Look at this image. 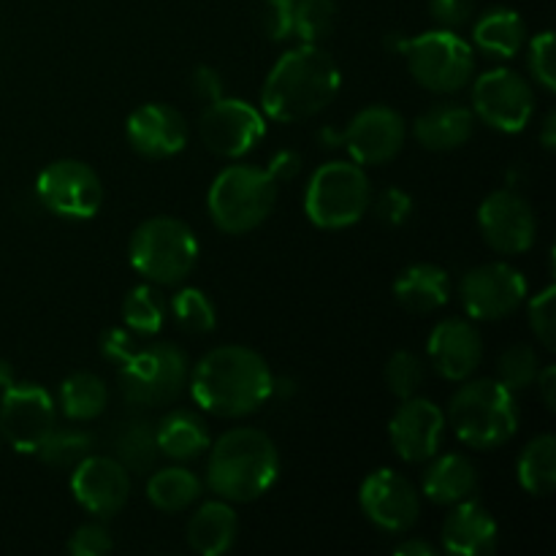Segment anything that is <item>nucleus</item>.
I'll use <instances>...</instances> for the list:
<instances>
[{"instance_id":"f257e3e1","label":"nucleus","mask_w":556,"mask_h":556,"mask_svg":"<svg viewBox=\"0 0 556 556\" xmlns=\"http://www.w3.org/2000/svg\"><path fill=\"white\" fill-rule=\"evenodd\" d=\"M188 383L195 405L220 418L250 416L275 391L269 364L244 345H223L206 353Z\"/></svg>"},{"instance_id":"f03ea898","label":"nucleus","mask_w":556,"mask_h":556,"mask_svg":"<svg viewBox=\"0 0 556 556\" xmlns=\"http://www.w3.org/2000/svg\"><path fill=\"white\" fill-rule=\"evenodd\" d=\"M342 87L340 65L318 43L288 49L269 71L261 90L266 117L277 123H299L315 117L337 98Z\"/></svg>"},{"instance_id":"7ed1b4c3","label":"nucleus","mask_w":556,"mask_h":556,"mask_svg":"<svg viewBox=\"0 0 556 556\" xmlns=\"http://www.w3.org/2000/svg\"><path fill=\"white\" fill-rule=\"evenodd\" d=\"M280 454L266 432L239 427L223 434L210 454L206 483L226 503H253L275 486Z\"/></svg>"},{"instance_id":"20e7f679","label":"nucleus","mask_w":556,"mask_h":556,"mask_svg":"<svg viewBox=\"0 0 556 556\" xmlns=\"http://www.w3.org/2000/svg\"><path fill=\"white\" fill-rule=\"evenodd\" d=\"M448 421L462 443L492 451L508 443L519 429V405L514 391L500 380L481 378L456 391L448 405Z\"/></svg>"},{"instance_id":"39448f33","label":"nucleus","mask_w":556,"mask_h":556,"mask_svg":"<svg viewBox=\"0 0 556 556\" xmlns=\"http://www.w3.org/2000/svg\"><path fill=\"white\" fill-rule=\"evenodd\" d=\"M277 204V182L266 168L239 166L223 168L212 182L206 206L220 231L248 233L271 215Z\"/></svg>"},{"instance_id":"423d86ee","label":"nucleus","mask_w":556,"mask_h":556,"mask_svg":"<svg viewBox=\"0 0 556 556\" xmlns=\"http://www.w3.org/2000/svg\"><path fill=\"white\" fill-rule=\"evenodd\" d=\"M130 266L144 280L177 286L199 261V239L188 223L177 217H150L130 237Z\"/></svg>"},{"instance_id":"0eeeda50","label":"nucleus","mask_w":556,"mask_h":556,"mask_svg":"<svg viewBox=\"0 0 556 556\" xmlns=\"http://www.w3.org/2000/svg\"><path fill=\"white\" fill-rule=\"evenodd\" d=\"M372 206V185L358 163L331 161L309 177L304 212L326 231L356 226Z\"/></svg>"},{"instance_id":"6e6552de","label":"nucleus","mask_w":556,"mask_h":556,"mask_svg":"<svg viewBox=\"0 0 556 556\" xmlns=\"http://www.w3.org/2000/svg\"><path fill=\"white\" fill-rule=\"evenodd\" d=\"M396 52L405 54L413 79L432 92H456L470 81L476 49L456 30H429L416 38H396Z\"/></svg>"},{"instance_id":"1a4fd4ad","label":"nucleus","mask_w":556,"mask_h":556,"mask_svg":"<svg viewBox=\"0 0 556 556\" xmlns=\"http://www.w3.org/2000/svg\"><path fill=\"white\" fill-rule=\"evenodd\" d=\"M188 380V358L168 342L136 348L119 364V391L136 407L172 405L185 391Z\"/></svg>"},{"instance_id":"9d476101","label":"nucleus","mask_w":556,"mask_h":556,"mask_svg":"<svg viewBox=\"0 0 556 556\" xmlns=\"http://www.w3.org/2000/svg\"><path fill=\"white\" fill-rule=\"evenodd\" d=\"M535 112L532 85L514 68L486 71L472 85V114L489 128L503 134H519Z\"/></svg>"},{"instance_id":"9b49d317","label":"nucleus","mask_w":556,"mask_h":556,"mask_svg":"<svg viewBox=\"0 0 556 556\" xmlns=\"http://www.w3.org/2000/svg\"><path fill=\"white\" fill-rule=\"evenodd\" d=\"M38 201L52 215L68 220H90L103 204V185L96 168L81 161H54L38 174Z\"/></svg>"},{"instance_id":"f8f14e48","label":"nucleus","mask_w":556,"mask_h":556,"mask_svg":"<svg viewBox=\"0 0 556 556\" xmlns=\"http://www.w3.org/2000/svg\"><path fill=\"white\" fill-rule=\"evenodd\" d=\"M326 147H345L358 166L391 161L405 144V119L391 106H367L348 123L345 130H324Z\"/></svg>"},{"instance_id":"ddd939ff","label":"nucleus","mask_w":556,"mask_h":556,"mask_svg":"<svg viewBox=\"0 0 556 556\" xmlns=\"http://www.w3.org/2000/svg\"><path fill=\"white\" fill-rule=\"evenodd\" d=\"M54 429V400L43 386L11 383L0 400V438L20 454H38Z\"/></svg>"},{"instance_id":"4468645a","label":"nucleus","mask_w":556,"mask_h":556,"mask_svg":"<svg viewBox=\"0 0 556 556\" xmlns=\"http://www.w3.org/2000/svg\"><path fill=\"white\" fill-rule=\"evenodd\" d=\"M201 139L220 157H242L266 136V119L242 98H217L201 114Z\"/></svg>"},{"instance_id":"2eb2a0df","label":"nucleus","mask_w":556,"mask_h":556,"mask_svg":"<svg viewBox=\"0 0 556 556\" xmlns=\"http://www.w3.org/2000/svg\"><path fill=\"white\" fill-rule=\"evenodd\" d=\"M462 304L476 320H503L527 296V280L519 269L508 264H483L467 271L459 286Z\"/></svg>"},{"instance_id":"dca6fc26","label":"nucleus","mask_w":556,"mask_h":556,"mask_svg":"<svg viewBox=\"0 0 556 556\" xmlns=\"http://www.w3.org/2000/svg\"><path fill=\"white\" fill-rule=\"evenodd\" d=\"M358 503H362L364 516L378 530L394 532V535L410 530L421 514V497L416 486L389 467L372 470L364 478L358 489Z\"/></svg>"},{"instance_id":"f3484780","label":"nucleus","mask_w":556,"mask_h":556,"mask_svg":"<svg viewBox=\"0 0 556 556\" xmlns=\"http://www.w3.org/2000/svg\"><path fill=\"white\" fill-rule=\"evenodd\" d=\"M478 226L489 248L503 255L527 253L538 239L535 212L514 190L489 193L478 210Z\"/></svg>"},{"instance_id":"a211bd4d","label":"nucleus","mask_w":556,"mask_h":556,"mask_svg":"<svg viewBox=\"0 0 556 556\" xmlns=\"http://www.w3.org/2000/svg\"><path fill=\"white\" fill-rule=\"evenodd\" d=\"M74 500L98 519H112L130 497V472L112 456H85L71 472Z\"/></svg>"},{"instance_id":"6ab92c4d","label":"nucleus","mask_w":556,"mask_h":556,"mask_svg":"<svg viewBox=\"0 0 556 556\" xmlns=\"http://www.w3.org/2000/svg\"><path fill=\"white\" fill-rule=\"evenodd\" d=\"M445 432V413L429 400H402L400 410L389 421L391 448L400 459L418 465L438 454Z\"/></svg>"},{"instance_id":"aec40b11","label":"nucleus","mask_w":556,"mask_h":556,"mask_svg":"<svg viewBox=\"0 0 556 556\" xmlns=\"http://www.w3.org/2000/svg\"><path fill=\"white\" fill-rule=\"evenodd\" d=\"M481 358L483 340L470 320H440L429 334V362L438 369L440 378L462 383L476 372Z\"/></svg>"},{"instance_id":"412c9836","label":"nucleus","mask_w":556,"mask_h":556,"mask_svg":"<svg viewBox=\"0 0 556 556\" xmlns=\"http://www.w3.org/2000/svg\"><path fill=\"white\" fill-rule=\"evenodd\" d=\"M130 147L144 157H172L188 144V123L166 103H144L125 123Z\"/></svg>"},{"instance_id":"4be33fe9","label":"nucleus","mask_w":556,"mask_h":556,"mask_svg":"<svg viewBox=\"0 0 556 556\" xmlns=\"http://www.w3.org/2000/svg\"><path fill=\"white\" fill-rule=\"evenodd\" d=\"M500 527L476 500H462L443 525V548L456 556H486L497 548Z\"/></svg>"},{"instance_id":"5701e85b","label":"nucleus","mask_w":556,"mask_h":556,"mask_svg":"<svg viewBox=\"0 0 556 556\" xmlns=\"http://www.w3.org/2000/svg\"><path fill=\"white\" fill-rule=\"evenodd\" d=\"M394 296L407 313H434L451 299L448 271L434 264H413L396 277Z\"/></svg>"},{"instance_id":"b1692460","label":"nucleus","mask_w":556,"mask_h":556,"mask_svg":"<svg viewBox=\"0 0 556 556\" xmlns=\"http://www.w3.org/2000/svg\"><path fill=\"white\" fill-rule=\"evenodd\" d=\"M472 128H476L472 109L459 103H440L416 119V139L427 150L448 152L465 144L472 136Z\"/></svg>"},{"instance_id":"393cba45","label":"nucleus","mask_w":556,"mask_h":556,"mask_svg":"<svg viewBox=\"0 0 556 556\" xmlns=\"http://www.w3.org/2000/svg\"><path fill=\"white\" fill-rule=\"evenodd\" d=\"M239 532L237 514L226 500L201 505L188 521V543L201 556H220L233 546Z\"/></svg>"},{"instance_id":"a878e982","label":"nucleus","mask_w":556,"mask_h":556,"mask_svg":"<svg viewBox=\"0 0 556 556\" xmlns=\"http://www.w3.org/2000/svg\"><path fill=\"white\" fill-rule=\"evenodd\" d=\"M478 492V470L467 456H440L424 476V494L438 505H456Z\"/></svg>"},{"instance_id":"bb28decb","label":"nucleus","mask_w":556,"mask_h":556,"mask_svg":"<svg viewBox=\"0 0 556 556\" xmlns=\"http://www.w3.org/2000/svg\"><path fill=\"white\" fill-rule=\"evenodd\" d=\"M527 38L525 20L514 9H492L472 25V41L483 54L497 60H508L521 52Z\"/></svg>"},{"instance_id":"cd10ccee","label":"nucleus","mask_w":556,"mask_h":556,"mask_svg":"<svg viewBox=\"0 0 556 556\" xmlns=\"http://www.w3.org/2000/svg\"><path fill=\"white\" fill-rule=\"evenodd\" d=\"M155 434L161 454L172 456L177 462L195 459V456L210 448V432H206L204 421L188 410L168 413L161 427L155 429Z\"/></svg>"},{"instance_id":"c85d7f7f","label":"nucleus","mask_w":556,"mask_h":556,"mask_svg":"<svg viewBox=\"0 0 556 556\" xmlns=\"http://www.w3.org/2000/svg\"><path fill=\"white\" fill-rule=\"evenodd\" d=\"M147 497L163 514H179L201 497V481L185 467H166L150 476Z\"/></svg>"},{"instance_id":"c756f323","label":"nucleus","mask_w":556,"mask_h":556,"mask_svg":"<svg viewBox=\"0 0 556 556\" xmlns=\"http://www.w3.org/2000/svg\"><path fill=\"white\" fill-rule=\"evenodd\" d=\"M109 405V391L98 375L74 372L60 386V407L71 421H92Z\"/></svg>"},{"instance_id":"7c9ffc66","label":"nucleus","mask_w":556,"mask_h":556,"mask_svg":"<svg viewBox=\"0 0 556 556\" xmlns=\"http://www.w3.org/2000/svg\"><path fill=\"white\" fill-rule=\"evenodd\" d=\"M519 483L532 497H548L556 486V440L541 434L519 456Z\"/></svg>"},{"instance_id":"2f4dec72","label":"nucleus","mask_w":556,"mask_h":556,"mask_svg":"<svg viewBox=\"0 0 556 556\" xmlns=\"http://www.w3.org/2000/svg\"><path fill=\"white\" fill-rule=\"evenodd\" d=\"M114 459L125 467L128 472H150L155 467L161 448H157V434L150 424H128V427L119 432L117 443H114Z\"/></svg>"},{"instance_id":"473e14b6","label":"nucleus","mask_w":556,"mask_h":556,"mask_svg":"<svg viewBox=\"0 0 556 556\" xmlns=\"http://www.w3.org/2000/svg\"><path fill=\"white\" fill-rule=\"evenodd\" d=\"M166 299L161 291L152 286H139L125 296L123 302V320L128 331L139 337H152L163 329L166 324Z\"/></svg>"},{"instance_id":"72a5a7b5","label":"nucleus","mask_w":556,"mask_h":556,"mask_svg":"<svg viewBox=\"0 0 556 556\" xmlns=\"http://www.w3.org/2000/svg\"><path fill=\"white\" fill-rule=\"evenodd\" d=\"M168 309H172L179 329L188 331V334H210V331H215V304L199 288H182V291L174 293Z\"/></svg>"},{"instance_id":"f704fd0d","label":"nucleus","mask_w":556,"mask_h":556,"mask_svg":"<svg viewBox=\"0 0 556 556\" xmlns=\"http://www.w3.org/2000/svg\"><path fill=\"white\" fill-rule=\"evenodd\" d=\"M337 22L334 0H296L293 11V38L302 43H320Z\"/></svg>"},{"instance_id":"c9c22d12","label":"nucleus","mask_w":556,"mask_h":556,"mask_svg":"<svg viewBox=\"0 0 556 556\" xmlns=\"http://www.w3.org/2000/svg\"><path fill=\"white\" fill-rule=\"evenodd\" d=\"M90 451L92 438L81 429H52L49 438L41 443V448H38V456L49 467H74L85 456H90Z\"/></svg>"},{"instance_id":"e433bc0d","label":"nucleus","mask_w":556,"mask_h":556,"mask_svg":"<svg viewBox=\"0 0 556 556\" xmlns=\"http://www.w3.org/2000/svg\"><path fill=\"white\" fill-rule=\"evenodd\" d=\"M497 372L500 383L516 394V391H525L535 383L538 372H541V358L530 345H514L500 356Z\"/></svg>"},{"instance_id":"4c0bfd02","label":"nucleus","mask_w":556,"mask_h":556,"mask_svg":"<svg viewBox=\"0 0 556 556\" xmlns=\"http://www.w3.org/2000/svg\"><path fill=\"white\" fill-rule=\"evenodd\" d=\"M424 362L410 351H396L394 356L386 362V383H389L391 394L400 400H410L416 391L424 386Z\"/></svg>"},{"instance_id":"58836bf2","label":"nucleus","mask_w":556,"mask_h":556,"mask_svg":"<svg viewBox=\"0 0 556 556\" xmlns=\"http://www.w3.org/2000/svg\"><path fill=\"white\" fill-rule=\"evenodd\" d=\"M530 68L538 85L543 90H556V74H554V33L543 30L532 38L530 43Z\"/></svg>"},{"instance_id":"ea45409f","label":"nucleus","mask_w":556,"mask_h":556,"mask_svg":"<svg viewBox=\"0 0 556 556\" xmlns=\"http://www.w3.org/2000/svg\"><path fill=\"white\" fill-rule=\"evenodd\" d=\"M554 299H556V288L548 286L546 291L538 293L535 299L530 302V326L535 331L538 340L552 351L556 348V318H554Z\"/></svg>"},{"instance_id":"a19ab883","label":"nucleus","mask_w":556,"mask_h":556,"mask_svg":"<svg viewBox=\"0 0 556 556\" xmlns=\"http://www.w3.org/2000/svg\"><path fill=\"white\" fill-rule=\"evenodd\" d=\"M293 11H296V0H264L261 22H264V30L271 41L293 38Z\"/></svg>"},{"instance_id":"79ce46f5","label":"nucleus","mask_w":556,"mask_h":556,"mask_svg":"<svg viewBox=\"0 0 556 556\" xmlns=\"http://www.w3.org/2000/svg\"><path fill=\"white\" fill-rule=\"evenodd\" d=\"M112 548L114 541L103 525L79 527L68 541V552L74 556H106Z\"/></svg>"},{"instance_id":"37998d69","label":"nucleus","mask_w":556,"mask_h":556,"mask_svg":"<svg viewBox=\"0 0 556 556\" xmlns=\"http://www.w3.org/2000/svg\"><path fill=\"white\" fill-rule=\"evenodd\" d=\"M375 212L383 223L389 226H402V223L410 220L413 215V199L400 188H386L383 193L375 199Z\"/></svg>"},{"instance_id":"c03bdc74","label":"nucleus","mask_w":556,"mask_h":556,"mask_svg":"<svg viewBox=\"0 0 556 556\" xmlns=\"http://www.w3.org/2000/svg\"><path fill=\"white\" fill-rule=\"evenodd\" d=\"M434 22L445 30H459L476 14V0H429Z\"/></svg>"},{"instance_id":"a18cd8bd","label":"nucleus","mask_w":556,"mask_h":556,"mask_svg":"<svg viewBox=\"0 0 556 556\" xmlns=\"http://www.w3.org/2000/svg\"><path fill=\"white\" fill-rule=\"evenodd\" d=\"M134 351H136V345H134V337H130V331H125V329L103 331L101 353L109 358V362L123 364Z\"/></svg>"},{"instance_id":"49530a36","label":"nucleus","mask_w":556,"mask_h":556,"mask_svg":"<svg viewBox=\"0 0 556 556\" xmlns=\"http://www.w3.org/2000/svg\"><path fill=\"white\" fill-rule=\"evenodd\" d=\"M193 92L201 98V101L212 103L223 96V79L215 68L210 65H201L193 74Z\"/></svg>"},{"instance_id":"de8ad7c7","label":"nucleus","mask_w":556,"mask_h":556,"mask_svg":"<svg viewBox=\"0 0 556 556\" xmlns=\"http://www.w3.org/2000/svg\"><path fill=\"white\" fill-rule=\"evenodd\" d=\"M266 172L271 174L275 182H288V179H293L299 172H302V155L293 150L275 152V157L269 161V168H266Z\"/></svg>"},{"instance_id":"09e8293b","label":"nucleus","mask_w":556,"mask_h":556,"mask_svg":"<svg viewBox=\"0 0 556 556\" xmlns=\"http://www.w3.org/2000/svg\"><path fill=\"white\" fill-rule=\"evenodd\" d=\"M535 383L541 386V396H543V405L548 407V410H554L556 405V369L554 367H546L538 372Z\"/></svg>"},{"instance_id":"8fccbe9b","label":"nucleus","mask_w":556,"mask_h":556,"mask_svg":"<svg viewBox=\"0 0 556 556\" xmlns=\"http://www.w3.org/2000/svg\"><path fill=\"white\" fill-rule=\"evenodd\" d=\"M396 554L400 556H438V548H434L432 543L413 538V541L400 543V546H396Z\"/></svg>"},{"instance_id":"3c124183","label":"nucleus","mask_w":556,"mask_h":556,"mask_svg":"<svg viewBox=\"0 0 556 556\" xmlns=\"http://www.w3.org/2000/svg\"><path fill=\"white\" fill-rule=\"evenodd\" d=\"M554 125H556V117H554V114H548L546 125H543V147H546V150H554V144H556Z\"/></svg>"},{"instance_id":"603ef678","label":"nucleus","mask_w":556,"mask_h":556,"mask_svg":"<svg viewBox=\"0 0 556 556\" xmlns=\"http://www.w3.org/2000/svg\"><path fill=\"white\" fill-rule=\"evenodd\" d=\"M16 380V372H14V367H11L9 362H3V358H0V389H5V386H11Z\"/></svg>"},{"instance_id":"864d4df0","label":"nucleus","mask_w":556,"mask_h":556,"mask_svg":"<svg viewBox=\"0 0 556 556\" xmlns=\"http://www.w3.org/2000/svg\"><path fill=\"white\" fill-rule=\"evenodd\" d=\"M0 440H3V438H0Z\"/></svg>"}]
</instances>
